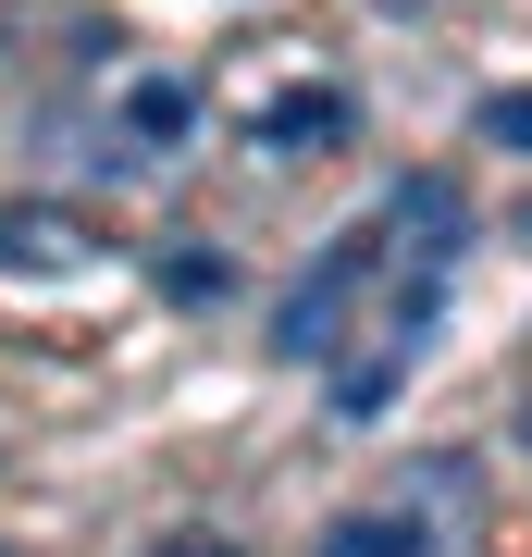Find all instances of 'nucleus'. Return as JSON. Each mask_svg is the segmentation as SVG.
Listing matches in <instances>:
<instances>
[{"instance_id":"39448f33","label":"nucleus","mask_w":532,"mask_h":557,"mask_svg":"<svg viewBox=\"0 0 532 557\" xmlns=\"http://www.w3.org/2000/svg\"><path fill=\"white\" fill-rule=\"evenodd\" d=\"M322 557H434V533H421V508H372V520H335Z\"/></svg>"},{"instance_id":"423d86ee","label":"nucleus","mask_w":532,"mask_h":557,"mask_svg":"<svg viewBox=\"0 0 532 557\" xmlns=\"http://www.w3.org/2000/svg\"><path fill=\"white\" fill-rule=\"evenodd\" d=\"M471 137H483V149H520V161H532V87H495V100L471 112Z\"/></svg>"},{"instance_id":"20e7f679","label":"nucleus","mask_w":532,"mask_h":557,"mask_svg":"<svg viewBox=\"0 0 532 557\" xmlns=\"http://www.w3.org/2000/svg\"><path fill=\"white\" fill-rule=\"evenodd\" d=\"M322 137H347V87H285L260 112V149H322Z\"/></svg>"},{"instance_id":"1a4fd4ad","label":"nucleus","mask_w":532,"mask_h":557,"mask_svg":"<svg viewBox=\"0 0 532 557\" xmlns=\"http://www.w3.org/2000/svg\"><path fill=\"white\" fill-rule=\"evenodd\" d=\"M384 13H409V0H384Z\"/></svg>"},{"instance_id":"7ed1b4c3","label":"nucleus","mask_w":532,"mask_h":557,"mask_svg":"<svg viewBox=\"0 0 532 557\" xmlns=\"http://www.w3.org/2000/svg\"><path fill=\"white\" fill-rule=\"evenodd\" d=\"M174 137H198V87L137 75V87H124V161H137V149H174Z\"/></svg>"},{"instance_id":"f257e3e1","label":"nucleus","mask_w":532,"mask_h":557,"mask_svg":"<svg viewBox=\"0 0 532 557\" xmlns=\"http://www.w3.org/2000/svg\"><path fill=\"white\" fill-rule=\"evenodd\" d=\"M396 273H409V236L372 211V223H347L335 248L310 260V273L285 285V310H273V347L297 359V372H347V347H359V310H384L396 298ZM434 273V260H421Z\"/></svg>"},{"instance_id":"f03ea898","label":"nucleus","mask_w":532,"mask_h":557,"mask_svg":"<svg viewBox=\"0 0 532 557\" xmlns=\"http://www.w3.org/2000/svg\"><path fill=\"white\" fill-rule=\"evenodd\" d=\"M75 260H87V223L75 211H50V199L0 211V273H75Z\"/></svg>"},{"instance_id":"6e6552de","label":"nucleus","mask_w":532,"mask_h":557,"mask_svg":"<svg viewBox=\"0 0 532 557\" xmlns=\"http://www.w3.org/2000/svg\"><path fill=\"white\" fill-rule=\"evenodd\" d=\"M149 557H236V545H223V533H161Z\"/></svg>"},{"instance_id":"0eeeda50","label":"nucleus","mask_w":532,"mask_h":557,"mask_svg":"<svg viewBox=\"0 0 532 557\" xmlns=\"http://www.w3.org/2000/svg\"><path fill=\"white\" fill-rule=\"evenodd\" d=\"M161 285H174V298H223L236 273H223V260H161Z\"/></svg>"}]
</instances>
